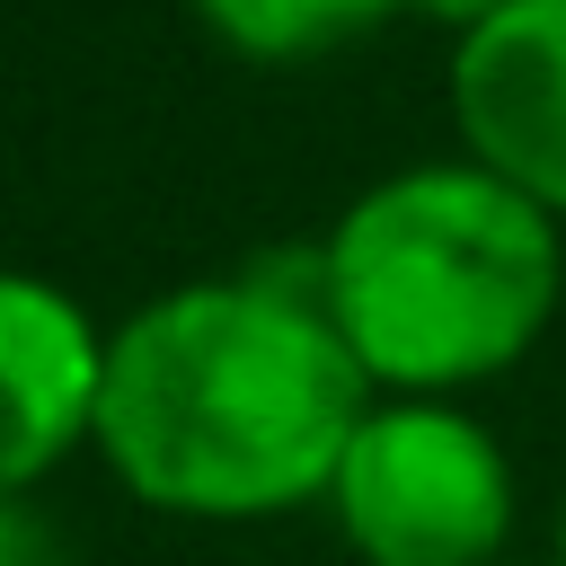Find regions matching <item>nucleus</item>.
Instances as JSON below:
<instances>
[{
    "instance_id": "f257e3e1",
    "label": "nucleus",
    "mask_w": 566,
    "mask_h": 566,
    "mask_svg": "<svg viewBox=\"0 0 566 566\" xmlns=\"http://www.w3.org/2000/svg\"><path fill=\"white\" fill-rule=\"evenodd\" d=\"M371 398L363 354L318 301V265L310 283L212 274L106 336L97 451L159 513L256 522L327 495Z\"/></svg>"
},
{
    "instance_id": "f03ea898",
    "label": "nucleus",
    "mask_w": 566,
    "mask_h": 566,
    "mask_svg": "<svg viewBox=\"0 0 566 566\" xmlns=\"http://www.w3.org/2000/svg\"><path fill=\"white\" fill-rule=\"evenodd\" d=\"M557 292L566 221L478 159H424L363 186L318 248V301L389 398L513 371L548 336Z\"/></svg>"
},
{
    "instance_id": "7ed1b4c3",
    "label": "nucleus",
    "mask_w": 566,
    "mask_h": 566,
    "mask_svg": "<svg viewBox=\"0 0 566 566\" xmlns=\"http://www.w3.org/2000/svg\"><path fill=\"white\" fill-rule=\"evenodd\" d=\"M327 504L363 566H495L513 531V460L451 398H371Z\"/></svg>"
},
{
    "instance_id": "20e7f679",
    "label": "nucleus",
    "mask_w": 566,
    "mask_h": 566,
    "mask_svg": "<svg viewBox=\"0 0 566 566\" xmlns=\"http://www.w3.org/2000/svg\"><path fill=\"white\" fill-rule=\"evenodd\" d=\"M451 124L478 168L566 221V0H504L451 44Z\"/></svg>"
},
{
    "instance_id": "39448f33",
    "label": "nucleus",
    "mask_w": 566,
    "mask_h": 566,
    "mask_svg": "<svg viewBox=\"0 0 566 566\" xmlns=\"http://www.w3.org/2000/svg\"><path fill=\"white\" fill-rule=\"evenodd\" d=\"M97 318L44 274H0V495H35L80 442H97Z\"/></svg>"
},
{
    "instance_id": "423d86ee",
    "label": "nucleus",
    "mask_w": 566,
    "mask_h": 566,
    "mask_svg": "<svg viewBox=\"0 0 566 566\" xmlns=\"http://www.w3.org/2000/svg\"><path fill=\"white\" fill-rule=\"evenodd\" d=\"M407 0H195V18L248 53V62H310V53H336L354 35H371L380 18H398Z\"/></svg>"
},
{
    "instance_id": "0eeeda50",
    "label": "nucleus",
    "mask_w": 566,
    "mask_h": 566,
    "mask_svg": "<svg viewBox=\"0 0 566 566\" xmlns=\"http://www.w3.org/2000/svg\"><path fill=\"white\" fill-rule=\"evenodd\" d=\"M0 566H62L53 522H44L27 495H0Z\"/></svg>"
},
{
    "instance_id": "6e6552de",
    "label": "nucleus",
    "mask_w": 566,
    "mask_h": 566,
    "mask_svg": "<svg viewBox=\"0 0 566 566\" xmlns=\"http://www.w3.org/2000/svg\"><path fill=\"white\" fill-rule=\"evenodd\" d=\"M407 9H424V18H442V27H478V18H495L504 0H407Z\"/></svg>"
},
{
    "instance_id": "1a4fd4ad",
    "label": "nucleus",
    "mask_w": 566,
    "mask_h": 566,
    "mask_svg": "<svg viewBox=\"0 0 566 566\" xmlns=\"http://www.w3.org/2000/svg\"><path fill=\"white\" fill-rule=\"evenodd\" d=\"M557 566H566V504H557Z\"/></svg>"
},
{
    "instance_id": "9d476101",
    "label": "nucleus",
    "mask_w": 566,
    "mask_h": 566,
    "mask_svg": "<svg viewBox=\"0 0 566 566\" xmlns=\"http://www.w3.org/2000/svg\"><path fill=\"white\" fill-rule=\"evenodd\" d=\"M495 566H513V557H495Z\"/></svg>"
}]
</instances>
